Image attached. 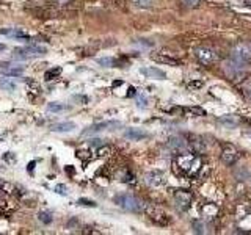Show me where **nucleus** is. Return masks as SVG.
I'll list each match as a JSON object with an SVG mask.
<instances>
[{
	"label": "nucleus",
	"instance_id": "f257e3e1",
	"mask_svg": "<svg viewBox=\"0 0 251 235\" xmlns=\"http://www.w3.org/2000/svg\"><path fill=\"white\" fill-rule=\"evenodd\" d=\"M175 169L177 174L184 177H195L200 172L202 162L201 157H198L193 152H179L175 157Z\"/></svg>",
	"mask_w": 251,
	"mask_h": 235
},
{
	"label": "nucleus",
	"instance_id": "f03ea898",
	"mask_svg": "<svg viewBox=\"0 0 251 235\" xmlns=\"http://www.w3.org/2000/svg\"><path fill=\"white\" fill-rule=\"evenodd\" d=\"M115 204L120 206L123 210L126 212H132V213H141V212L146 210V204L141 201L140 198L129 193H123V194H118L115 196Z\"/></svg>",
	"mask_w": 251,
	"mask_h": 235
},
{
	"label": "nucleus",
	"instance_id": "7ed1b4c3",
	"mask_svg": "<svg viewBox=\"0 0 251 235\" xmlns=\"http://www.w3.org/2000/svg\"><path fill=\"white\" fill-rule=\"evenodd\" d=\"M223 70H225L227 78H231V80H237V78H240L243 75V72H245V65L231 57L229 60H226L223 63Z\"/></svg>",
	"mask_w": 251,
	"mask_h": 235
},
{
	"label": "nucleus",
	"instance_id": "20e7f679",
	"mask_svg": "<svg viewBox=\"0 0 251 235\" xmlns=\"http://www.w3.org/2000/svg\"><path fill=\"white\" fill-rule=\"evenodd\" d=\"M121 122L120 121H104V122H96L86 127L82 132V137H88V135H94V133H99V132H104V130H113L116 127H121Z\"/></svg>",
	"mask_w": 251,
	"mask_h": 235
},
{
	"label": "nucleus",
	"instance_id": "39448f33",
	"mask_svg": "<svg viewBox=\"0 0 251 235\" xmlns=\"http://www.w3.org/2000/svg\"><path fill=\"white\" fill-rule=\"evenodd\" d=\"M232 55L231 57L234 60H237L240 63H243V65H247V63L251 61V46L247 44V43H239V44H235L232 47Z\"/></svg>",
	"mask_w": 251,
	"mask_h": 235
},
{
	"label": "nucleus",
	"instance_id": "423d86ee",
	"mask_svg": "<svg viewBox=\"0 0 251 235\" xmlns=\"http://www.w3.org/2000/svg\"><path fill=\"white\" fill-rule=\"evenodd\" d=\"M195 57L198 58L200 63H202V65H206V66H210V65H214V63L217 61V53L210 49V47H196L195 49Z\"/></svg>",
	"mask_w": 251,
	"mask_h": 235
},
{
	"label": "nucleus",
	"instance_id": "0eeeda50",
	"mask_svg": "<svg viewBox=\"0 0 251 235\" xmlns=\"http://www.w3.org/2000/svg\"><path fill=\"white\" fill-rule=\"evenodd\" d=\"M239 160V151L234 144L226 143L222 147V162L225 164H234Z\"/></svg>",
	"mask_w": 251,
	"mask_h": 235
},
{
	"label": "nucleus",
	"instance_id": "6e6552de",
	"mask_svg": "<svg viewBox=\"0 0 251 235\" xmlns=\"http://www.w3.org/2000/svg\"><path fill=\"white\" fill-rule=\"evenodd\" d=\"M173 198H175L177 209L180 210H187L192 204V193L187 190H176L175 194H173Z\"/></svg>",
	"mask_w": 251,
	"mask_h": 235
},
{
	"label": "nucleus",
	"instance_id": "1a4fd4ad",
	"mask_svg": "<svg viewBox=\"0 0 251 235\" xmlns=\"http://www.w3.org/2000/svg\"><path fill=\"white\" fill-rule=\"evenodd\" d=\"M145 180H146V184L149 187H160L165 184V174L162 171H149L146 172V176H145Z\"/></svg>",
	"mask_w": 251,
	"mask_h": 235
},
{
	"label": "nucleus",
	"instance_id": "9d476101",
	"mask_svg": "<svg viewBox=\"0 0 251 235\" xmlns=\"http://www.w3.org/2000/svg\"><path fill=\"white\" fill-rule=\"evenodd\" d=\"M140 74H143V75L148 77V78H155V80H165V78H167V74H165L162 69L154 68V66L141 68V69H140Z\"/></svg>",
	"mask_w": 251,
	"mask_h": 235
},
{
	"label": "nucleus",
	"instance_id": "9b49d317",
	"mask_svg": "<svg viewBox=\"0 0 251 235\" xmlns=\"http://www.w3.org/2000/svg\"><path fill=\"white\" fill-rule=\"evenodd\" d=\"M168 147L171 149V151H175V152H184L188 149V141L185 138H180V137H173L170 138L168 141Z\"/></svg>",
	"mask_w": 251,
	"mask_h": 235
},
{
	"label": "nucleus",
	"instance_id": "f8f14e48",
	"mask_svg": "<svg viewBox=\"0 0 251 235\" xmlns=\"http://www.w3.org/2000/svg\"><path fill=\"white\" fill-rule=\"evenodd\" d=\"M151 58L157 63H162V65H170V66H179L180 65V60L171 57V55H167V53H152Z\"/></svg>",
	"mask_w": 251,
	"mask_h": 235
},
{
	"label": "nucleus",
	"instance_id": "ddd939ff",
	"mask_svg": "<svg viewBox=\"0 0 251 235\" xmlns=\"http://www.w3.org/2000/svg\"><path fill=\"white\" fill-rule=\"evenodd\" d=\"M148 137H149L148 132L141 130V129H135V127L127 129V130L124 132V138H127L130 141H141V140H145Z\"/></svg>",
	"mask_w": 251,
	"mask_h": 235
},
{
	"label": "nucleus",
	"instance_id": "4468645a",
	"mask_svg": "<svg viewBox=\"0 0 251 235\" xmlns=\"http://www.w3.org/2000/svg\"><path fill=\"white\" fill-rule=\"evenodd\" d=\"M217 122L220 125H223V127L232 129V127H235V125L239 124V118H235L232 115H227V116H223V118H220V119H217Z\"/></svg>",
	"mask_w": 251,
	"mask_h": 235
},
{
	"label": "nucleus",
	"instance_id": "2eb2a0df",
	"mask_svg": "<svg viewBox=\"0 0 251 235\" xmlns=\"http://www.w3.org/2000/svg\"><path fill=\"white\" fill-rule=\"evenodd\" d=\"M74 129H75V124H74V122H71V121L53 124L52 127H50L52 132H73Z\"/></svg>",
	"mask_w": 251,
	"mask_h": 235
},
{
	"label": "nucleus",
	"instance_id": "dca6fc26",
	"mask_svg": "<svg viewBox=\"0 0 251 235\" xmlns=\"http://www.w3.org/2000/svg\"><path fill=\"white\" fill-rule=\"evenodd\" d=\"M46 110L49 113H63V112H68V110H71V107H68L65 104H60V102H50V104H47Z\"/></svg>",
	"mask_w": 251,
	"mask_h": 235
},
{
	"label": "nucleus",
	"instance_id": "f3484780",
	"mask_svg": "<svg viewBox=\"0 0 251 235\" xmlns=\"http://www.w3.org/2000/svg\"><path fill=\"white\" fill-rule=\"evenodd\" d=\"M193 231L196 234H209V224L206 221H202V219H195Z\"/></svg>",
	"mask_w": 251,
	"mask_h": 235
},
{
	"label": "nucleus",
	"instance_id": "a211bd4d",
	"mask_svg": "<svg viewBox=\"0 0 251 235\" xmlns=\"http://www.w3.org/2000/svg\"><path fill=\"white\" fill-rule=\"evenodd\" d=\"M13 58L14 60H30L31 55L27 52L25 47H18V49H14V52H13Z\"/></svg>",
	"mask_w": 251,
	"mask_h": 235
},
{
	"label": "nucleus",
	"instance_id": "6ab92c4d",
	"mask_svg": "<svg viewBox=\"0 0 251 235\" xmlns=\"http://www.w3.org/2000/svg\"><path fill=\"white\" fill-rule=\"evenodd\" d=\"M218 213V209L214 206V204H206V206L202 207V216H206V218H215Z\"/></svg>",
	"mask_w": 251,
	"mask_h": 235
},
{
	"label": "nucleus",
	"instance_id": "aec40b11",
	"mask_svg": "<svg viewBox=\"0 0 251 235\" xmlns=\"http://www.w3.org/2000/svg\"><path fill=\"white\" fill-rule=\"evenodd\" d=\"M2 74L5 77H21V75H24V69L22 68H10V69L2 70Z\"/></svg>",
	"mask_w": 251,
	"mask_h": 235
},
{
	"label": "nucleus",
	"instance_id": "412c9836",
	"mask_svg": "<svg viewBox=\"0 0 251 235\" xmlns=\"http://www.w3.org/2000/svg\"><path fill=\"white\" fill-rule=\"evenodd\" d=\"M98 63L100 66H104V68H116L118 65V61L112 57H104V58H98Z\"/></svg>",
	"mask_w": 251,
	"mask_h": 235
},
{
	"label": "nucleus",
	"instance_id": "4be33fe9",
	"mask_svg": "<svg viewBox=\"0 0 251 235\" xmlns=\"http://www.w3.org/2000/svg\"><path fill=\"white\" fill-rule=\"evenodd\" d=\"M61 74V68H52V69H49V70H46V74H44V78L47 82L49 80H52V78H55V77H58Z\"/></svg>",
	"mask_w": 251,
	"mask_h": 235
},
{
	"label": "nucleus",
	"instance_id": "5701e85b",
	"mask_svg": "<svg viewBox=\"0 0 251 235\" xmlns=\"http://www.w3.org/2000/svg\"><path fill=\"white\" fill-rule=\"evenodd\" d=\"M0 88H3L6 91H13L16 88V83L10 78H0Z\"/></svg>",
	"mask_w": 251,
	"mask_h": 235
},
{
	"label": "nucleus",
	"instance_id": "b1692460",
	"mask_svg": "<svg viewBox=\"0 0 251 235\" xmlns=\"http://www.w3.org/2000/svg\"><path fill=\"white\" fill-rule=\"evenodd\" d=\"M132 3L137 8H151L154 0H132Z\"/></svg>",
	"mask_w": 251,
	"mask_h": 235
},
{
	"label": "nucleus",
	"instance_id": "393cba45",
	"mask_svg": "<svg viewBox=\"0 0 251 235\" xmlns=\"http://www.w3.org/2000/svg\"><path fill=\"white\" fill-rule=\"evenodd\" d=\"M10 35L14 36V38H18V39H22V41H28V39H30V36L25 33V31H22V30H11Z\"/></svg>",
	"mask_w": 251,
	"mask_h": 235
},
{
	"label": "nucleus",
	"instance_id": "a878e982",
	"mask_svg": "<svg viewBox=\"0 0 251 235\" xmlns=\"http://www.w3.org/2000/svg\"><path fill=\"white\" fill-rule=\"evenodd\" d=\"M38 218H39V221L44 223V224H50L52 219H53V216L49 213V212H41V213L38 215Z\"/></svg>",
	"mask_w": 251,
	"mask_h": 235
},
{
	"label": "nucleus",
	"instance_id": "bb28decb",
	"mask_svg": "<svg viewBox=\"0 0 251 235\" xmlns=\"http://www.w3.org/2000/svg\"><path fill=\"white\" fill-rule=\"evenodd\" d=\"M53 191L57 193V194H60V196H66L68 194V187L63 185V184H58V185H55Z\"/></svg>",
	"mask_w": 251,
	"mask_h": 235
},
{
	"label": "nucleus",
	"instance_id": "cd10ccee",
	"mask_svg": "<svg viewBox=\"0 0 251 235\" xmlns=\"http://www.w3.org/2000/svg\"><path fill=\"white\" fill-rule=\"evenodd\" d=\"M180 3H182L185 8H196L201 3V0H180Z\"/></svg>",
	"mask_w": 251,
	"mask_h": 235
},
{
	"label": "nucleus",
	"instance_id": "c85d7f7f",
	"mask_svg": "<svg viewBox=\"0 0 251 235\" xmlns=\"http://www.w3.org/2000/svg\"><path fill=\"white\" fill-rule=\"evenodd\" d=\"M77 204L78 206H85V207H96L98 204L94 202V201H90V199H85V198H80L77 201Z\"/></svg>",
	"mask_w": 251,
	"mask_h": 235
},
{
	"label": "nucleus",
	"instance_id": "c756f323",
	"mask_svg": "<svg viewBox=\"0 0 251 235\" xmlns=\"http://www.w3.org/2000/svg\"><path fill=\"white\" fill-rule=\"evenodd\" d=\"M243 93H245L247 99L251 102V80L245 82V85H243Z\"/></svg>",
	"mask_w": 251,
	"mask_h": 235
},
{
	"label": "nucleus",
	"instance_id": "7c9ffc66",
	"mask_svg": "<svg viewBox=\"0 0 251 235\" xmlns=\"http://www.w3.org/2000/svg\"><path fill=\"white\" fill-rule=\"evenodd\" d=\"M137 107L138 108H146L148 107V99L145 96H138L137 97Z\"/></svg>",
	"mask_w": 251,
	"mask_h": 235
},
{
	"label": "nucleus",
	"instance_id": "2f4dec72",
	"mask_svg": "<svg viewBox=\"0 0 251 235\" xmlns=\"http://www.w3.org/2000/svg\"><path fill=\"white\" fill-rule=\"evenodd\" d=\"M110 152V147L108 146H104V147H100L99 151H98V155L99 157H104V155H107Z\"/></svg>",
	"mask_w": 251,
	"mask_h": 235
},
{
	"label": "nucleus",
	"instance_id": "473e14b6",
	"mask_svg": "<svg viewBox=\"0 0 251 235\" xmlns=\"http://www.w3.org/2000/svg\"><path fill=\"white\" fill-rule=\"evenodd\" d=\"M50 2L57 3V5H68V3H71V0H50Z\"/></svg>",
	"mask_w": 251,
	"mask_h": 235
},
{
	"label": "nucleus",
	"instance_id": "72a5a7b5",
	"mask_svg": "<svg viewBox=\"0 0 251 235\" xmlns=\"http://www.w3.org/2000/svg\"><path fill=\"white\" fill-rule=\"evenodd\" d=\"M90 144H93V146H102V144H104V143H102V140H91L90 141Z\"/></svg>",
	"mask_w": 251,
	"mask_h": 235
},
{
	"label": "nucleus",
	"instance_id": "f704fd0d",
	"mask_svg": "<svg viewBox=\"0 0 251 235\" xmlns=\"http://www.w3.org/2000/svg\"><path fill=\"white\" fill-rule=\"evenodd\" d=\"M5 160H8V162H16L14 157H13V152H6L5 154Z\"/></svg>",
	"mask_w": 251,
	"mask_h": 235
},
{
	"label": "nucleus",
	"instance_id": "c9c22d12",
	"mask_svg": "<svg viewBox=\"0 0 251 235\" xmlns=\"http://www.w3.org/2000/svg\"><path fill=\"white\" fill-rule=\"evenodd\" d=\"M35 164H36V162H30V163L27 164V171L33 172V168H35Z\"/></svg>",
	"mask_w": 251,
	"mask_h": 235
},
{
	"label": "nucleus",
	"instance_id": "e433bc0d",
	"mask_svg": "<svg viewBox=\"0 0 251 235\" xmlns=\"http://www.w3.org/2000/svg\"><path fill=\"white\" fill-rule=\"evenodd\" d=\"M188 86H190V88H200V86H202V82H193Z\"/></svg>",
	"mask_w": 251,
	"mask_h": 235
},
{
	"label": "nucleus",
	"instance_id": "4c0bfd02",
	"mask_svg": "<svg viewBox=\"0 0 251 235\" xmlns=\"http://www.w3.org/2000/svg\"><path fill=\"white\" fill-rule=\"evenodd\" d=\"M73 99H74V100H82L83 104H86V102H88V99H86V97H83V96H74Z\"/></svg>",
	"mask_w": 251,
	"mask_h": 235
},
{
	"label": "nucleus",
	"instance_id": "58836bf2",
	"mask_svg": "<svg viewBox=\"0 0 251 235\" xmlns=\"http://www.w3.org/2000/svg\"><path fill=\"white\" fill-rule=\"evenodd\" d=\"M133 94H135V90H133V88H129V93H127V96H133Z\"/></svg>",
	"mask_w": 251,
	"mask_h": 235
},
{
	"label": "nucleus",
	"instance_id": "ea45409f",
	"mask_svg": "<svg viewBox=\"0 0 251 235\" xmlns=\"http://www.w3.org/2000/svg\"><path fill=\"white\" fill-rule=\"evenodd\" d=\"M3 50H6V46L0 43V52H3Z\"/></svg>",
	"mask_w": 251,
	"mask_h": 235
},
{
	"label": "nucleus",
	"instance_id": "a19ab883",
	"mask_svg": "<svg viewBox=\"0 0 251 235\" xmlns=\"http://www.w3.org/2000/svg\"><path fill=\"white\" fill-rule=\"evenodd\" d=\"M248 182H250V184H251V176H250V179H248Z\"/></svg>",
	"mask_w": 251,
	"mask_h": 235
},
{
	"label": "nucleus",
	"instance_id": "79ce46f5",
	"mask_svg": "<svg viewBox=\"0 0 251 235\" xmlns=\"http://www.w3.org/2000/svg\"><path fill=\"white\" fill-rule=\"evenodd\" d=\"M0 187H2V185H0Z\"/></svg>",
	"mask_w": 251,
	"mask_h": 235
}]
</instances>
